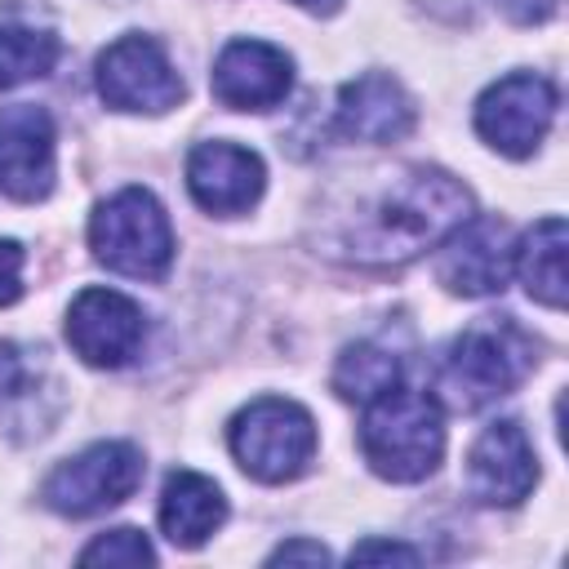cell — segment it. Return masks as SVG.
<instances>
[{"label":"cell","instance_id":"cell-1","mask_svg":"<svg viewBox=\"0 0 569 569\" xmlns=\"http://www.w3.org/2000/svg\"><path fill=\"white\" fill-rule=\"evenodd\" d=\"M471 218V191L445 169H409L356 218V262H409Z\"/></svg>","mask_w":569,"mask_h":569},{"label":"cell","instance_id":"cell-2","mask_svg":"<svg viewBox=\"0 0 569 569\" xmlns=\"http://www.w3.org/2000/svg\"><path fill=\"white\" fill-rule=\"evenodd\" d=\"M360 449H365V462L382 480L413 485L431 476L445 453V418H440L436 396L409 391V387H391L373 396L365 405Z\"/></svg>","mask_w":569,"mask_h":569},{"label":"cell","instance_id":"cell-3","mask_svg":"<svg viewBox=\"0 0 569 569\" xmlns=\"http://www.w3.org/2000/svg\"><path fill=\"white\" fill-rule=\"evenodd\" d=\"M533 369V342L511 316H485L445 356L440 391L453 409H480L525 382Z\"/></svg>","mask_w":569,"mask_h":569},{"label":"cell","instance_id":"cell-4","mask_svg":"<svg viewBox=\"0 0 569 569\" xmlns=\"http://www.w3.org/2000/svg\"><path fill=\"white\" fill-rule=\"evenodd\" d=\"M89 249L102 267H111L120 276L160 280L173 262V231H169V218L151 191L124 187L93 209Z\"/></svg>","mask_w":569,"mask_h":569},{"label":"cell","instance_id":"cell-5","mask_svg":"<svg viewBox=\"0 0 569 569\" xmlns=\"http://www.w3.org/2000/svg\"><path fill=\"white\" fill-rule=\"evenodd\" d=\"M227 440H231L236 462L253 480L284 485V480L307 471V462L316 453V422L302 405L280 400V396H262L231 418Z\"/></svg>","mask_w":569,"mask_h":569},{"label":"cell","instance_id":"cell-6","mask_svg":"<svg viewBox=\"0 0 569 569\" xmlns=\"http://www.w3.org/2000/svg\"><path fill=\"white\" fill-rule=\"evenodd\" d=\"M142 480V453L129 440H102L67 458L44 480V502L58 516H93L124 502Z\"/></svg>","mask_w":569,"mask_h":569},{"label":"cell","instance_id":"cell-7","mask_svg":"<svg viewBox=\"0 0 569 569\" xmlns=\"http://www.w3.org/2000/svg\"><path fill=\"white\" fill-rule=\"evenodd\" d=\"M556 120V84L538 71H511L498 84H489L476 102V129L480 138L502 156H529L547 138Z\"/></svg>","mask_w":569,"mask_h":569},{"label":"cell","instance_id":"cell-8","mask_svg":"<svg viewBox=\"0 0 569 569\" xmlns=\"http://www.w3.org/2000/svg\"><path fill=\"white\" fill-rule=\"evenodd\" d=\"M98 93L116 111H169L182 102V76L151 36H120L98 58Z\"/></svg>","mask_w":569,"mask_h":569},{"label":"cell","instance_id":"cell-9","mask_svg":"<svg viewBox=\"0 0 569 569\" xmlns=\"http://www.w3.org/2000/svg\"><path fill=\"white\" fill-rule=\"evenodd\" d=\"M147 338L142 307L116 289H80L67 311V342L93 369H120Z\"/></svg>","mask_w":569,"mask_h":569},{"label":"cell","instance_id":"cell-10","mask_svg":"<svg viewBox=\"0 0 569 569\" xmlns=\"http://www.w3.org/2000/svg\"><path fill=\"white\" fill-rule=\"evenodd\" d=\"M511 258H516V244H511L507 222L471 213L458 231L445 236L436 276H440L445 289H453L462 298H485V293H502L507 289Z\"/></svg>","mask_w":569,"mask_h":569},{"label":"cell","instance_id":"cell-11","mask_svg":"<svg viewBox=\"0 0 569 569\" xmlns=\"http://www.w3.org/2000/svg\"><path fill=\"white\" fill-rule=\"evenodd\" d=\"M0 191L22 204L53 191V120L36 102L0 107Z\"/></svg>","mask_w":569,"mask_h":569},{"label":"cell","instance_id":"cell-12","mask_svg":"<svg viewBox=\"0 0 569 569\" xmlns=\"http://www.w3.org/2000/svg\"><path fill=\"white\" fill-rule=\"evenodd\" d=\"M538 485V458L520 422H493L467 453V493L480 507H516Z\"/></svg>","mask_w":569,"mask_h":569},{"label":"cell","instance_id":"cell-13","mask_svg":"<svg viewBox=\"0 0 569 569\" xmlns=\"http://www.w3.org/2000/svg\"><path fill=\"white\" fill-rule=\"evenodd\" d=\"M293 84V62L267 40H231L213 62V93L236 111H267L284 102Z\"/></svg>","mask_w":569,"mask_h":569},{"label":"cell","instance_id":"cell-14","mask_svg":"<svg viewBox=\"0 0 569 569\" xmlns=\"http://www.w3.org/2000/svg\"><path fill=\"white\" fill-rule=\"evenodd\" d=\"M267 169L249 147L236 142H200L187 156V187L209 213H244L262 196Z\"/></svg>","mask_w":569,"mask_h":569},{"label":"cell","instance_id":"cell-15","mask_svg":"<svg viewBox=\"0 0 569 569\" xmlns=\"http://www.w3.org/2000/svg\"><path fill=\"white\" fill-rule=\"evenodd\" d=\"M338 129L356 142H396L413 129V102L387 71H365L338 93Z\"/></svg>","mask_w":569,"mask_h":569},{"label":"cell","instance_id":"cell-16","mask_svg":"<svg viewBox=\"0 0 569 569\" xmlns=\"http://www.w3.org/2000/svg\"><path fill=\"white\" fill-rule=\"evenodd\" d=\"M227 520L222 489L200 471H173L160 493V529L173 547H200Z\"/></svg>","mask_w":569,"mask_h":569},{"label":"cell","instance_id":"cell-17","mask_svg":"<svg viewBox=\"0 0 569 569\" xmlns=\"http://www.w3.org/2000/svg\"><path fill=\"white\" fill-rule=\"evenodd\" d=\"M511 271H520L533 302H542L551 311L565 307V222L556 213L533 222V231L516 244Z\"/></svg>","mask_w":569,"mask_h":569},{"label":"cell","instance_id":"cell-18","mask_svg":"<svg viewBox=\"0 0 569 569\" xmlns=\"http://www.w3.org/2000/svg\"><path fill=\"white\" fill-rule=\"evenodd\" d=\"M62 40L49 27L31 22H0V89H18L53 71Z\"/></svg>","mask_w":569,"mask_h":569},{"label":"cell","instance_id":"cell-19","mask_svg":"<svg viewBox=\"0 0 569 569\" xmlns=\"http://www.w3.org/2000/svg\"><path fill=\"white\" fill-rule=\"evenodd\" d=\"M396 378H400V360H396L391 351L373 347V342L347 347V351L338 356V365H333V391H338L342 400H356V405H369L373 396L391 391Z\"/></svg>","mask_w":569,"mask_h":569},{"label":"cell","instance_id":"cell-20","mask_svg":"<svg viewBox=\"0 0 569 569\" xmlns=\"http://www.w3.org/2000/svg\"><path fill=\"white\" fill-rule=\"evenodd\" d=\"M80 560L84 565H156V551L138 529H111V533H98L80 551Z\"/></svg>","mask_w":569,"mask_h":569},{"label":"cell","instance_id":"cell-21","mask_svg":"<svg viewBox=\"0 0 569 569\" xmlns=\"http://www.w3.org/2000/svg\"><path fill=\"white\" fill-rule=\"evenodd\" d=\"M22 298V244L0 240V307Z\"/></svg>","mask_w":569,"mask_h":569},{"label":"cell","instance_id":"cell-22","mask_svg":"<svg viewBox=\"0 0 569 569\" xmlns=\"http://www.w3.org/2000/svg\"><path fill=\"white\" fill-rule=\"evenodd\" d=\"M373 560H396V565H418V551L405 547V542H382V538H369L360 547H351V565H373Z\"/></svg>","mask_w":569,"mask_h":569},{"label":"cell","instance_id":"cell-23","mask_svg":"<svg viewBox=\"0 0 569 569\" xmlns=\"http://www.w3.org/2000/svg\"><path fill=\"white\" fill-rule=\"evenodd\" d=\"M325 560H329V551L311 538H293V542H280L271 551V565H325Z\"/></svg>","mask_w":569,"mask_h":569},{"label":"cell","instance_id":"cell-24","mask_svg":"<svg viewBox=\"0 0 569 569\" xmlns=\"http://www.w3.org/2000/svg\"><path fill=\"white\" fill-rule=\"evenodd\" d=\"M502 9L511 13V22L533 27V22H547L560 9V0H502Z\"/></svg>","mask_w":569,"mask_h":569},{"label":"cell","instance_id":"cell-25","mask_svg":"<svg viewBox=\"0 0 569 569\" xmlns=\"http://www.w3.org/2000/svg\"><path fill=\"white\" fill-rule=\"evenodd\" d=\"M302 9H311V13H338V4L342 0H298Z\"/></svg>","mask_w":569,"mask_h":569}]
</instances>
